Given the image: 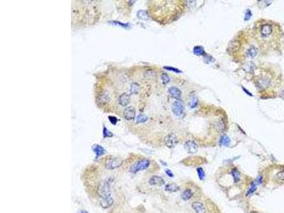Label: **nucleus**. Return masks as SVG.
<instances>
[{"label": "nucleus", "mask_w": 284, "mask_h": 213, "mask_svg": "<svg viewBox=\"0 0 284 213\" xmlns=\"http://www.w3.org/2000/svg\"><path fill=\"white\" fill-rule=\"evenodd\" d=\"M110 24H113V25L115 26H121L123 28H129V24H123V23L119 22V21H110Z\"/></svg>", "instance_id": "cd10ccee"}, {"label": "nucleus", "mask_w": 284, "mask_h": 213, "mask_svg": "<svg viewBox=\"0 0 284 213\" xmlns=\"http://www.w3.org/2000/svg\"><path fill=\"white\" fill-rule=\"evenodd\" d=\"M137 16L141 19H144V20H148V15L146 13V11L140 10L138 12Z\"/></svg>", "instance_id": "b1692460"}, {"label": "nucleus", "mask_w": 284, "mask_h": 213, "mask_svg": "<svg viewBox=\"0 0 284 213\" xmlns=\"http://www.w3.org/2000/svg\"><path fill=\"white\" fill-rule=\"evenodd\" d=\"M191 205L195 213H207V208L205 205L200 200H193Z\"/></svg>", "instance_id": "423d86ee"}, {"label": "nucleus", "mask_w": 284, "mask_h": 213, "mask_svg": "<svg viewBox=\"0 0 284 213\" xmlns=\"http://www.w3.org/2000/svg\"><path fill=\"white\" fill-rule=\"evenodd\" d=\"M123 115L125 119L131 121V120L134 119L136 117V110L133 106H128L124 110Z\"/></svg>", "instance_id": "0eeeda50"}, {"label": "nucleus", "mask_w": 284, "mask_h": 213, "mask_svg": "<svg viewBox=\"0 0 284 213\" xmlns=\"http://www.w3.org/2000/svg\"><path fill=\"white\" fill-rule=\"evenodd\" d=\"M164 68L166 70H168V71H173L176 73H181V71H179V70L176 69V68H171V67H164Z\"/></svg>", "instance_id": "c9c22d12"}, {"label": "nucleus", "mask_w": 284, "mask_h": 213, "mask_svg": "<svg viewBox=\"0 0 284 213\" xmlns=\"http://www.w3.org/2000/svg\"><path fill=\"white\" fill-rule=\"evenodd\" d=\"M256 55H257V50H256V47H254L253 45L250 46L246 52V56L249 58H253Z\"/></svg>", "instance_id": "2eb2a0df"}, {"label": "nucleus", "mask_w": 284, "mask_h": 213, "mask_svg": "<svg viewBox=\"0 0 284 213\" xmlns=\"http://www.w3.org/2000/svg\"><path fill=\"white\" fill-rule=\"evenodd\" d=\"M108 118H109V121H110V122L112 123V124H116L117 122V121H118V119H117V117H115L109 116Z\"/></svg>", "instance_id": "72a5a7b5"}, {"label": "nucleus", "mask_w": 284, "mask_h": 213, "mask_svg": "<svg viewBox=\"0 0 284 213\" xmlns=\"http://www.w3.org/2000/svg\"><path fill=\"white\" fill-rule=\"evenodd\" d=\"M197 102H198V100H197V98H195V97H194V98H192V101H191V103H190L191 107L193 108V107H195V106H196L197 104Z\"/></svg>", "instance_id": "f704fd0d"}, {"label": "nucleus", "mask_w": 284, "mask_h": 213, "mask_svg": "<svg viewBox=\"0 0 284 213\" xmlns=\"http://www.w3.org/2000/svg\"><path fill=\"white\" fill-rule=\"evenodd\" d=\"M193 53L194 54L196 55V56H205L206 54L205 53L204 48L201 46H195L193 49Z\"/></svg>", "instance_id": "4be33fe9"}, {"label": "nucleus", "mask_w": 284, "mask_h": 213, "mask_svg": "<svg viewBox=\"0 0 284 213\" xmlns=\"http://www.w3.org/2000/svg\"><path fill=\"white\" fill-rule=\"evenodd\" d=\"M168 93L170 94L171 97L177 99V100H179L180 97H181V91L176 87H171L168 89Z\"/></svg>", "instance_id": "ddd939ff"}, {"label": "nucleus", "mask_w": 284, "mask_h": 213, "mask_svg": "<svg viewBox=\"0 0 284 213\" xmlns=\"http://www.w3.org/2000/svg\"><path fill=\"white\" fill-rule=\"evenodd\" d=\"M109 100H110V98H109V93L107 92H103L102 93L100 94L98 97V102L100 103H101V104H105V103H107L109 101Z\"/></svg>", "instance_id": "4468645a"}, {"label": "nucleus", "mask_w": 284, "mask_h": 213, "mask_svg": "<svg viewBox=\"0 0 284 213\" xmlns=\"http://www.w3.org/2000/svg\"><path fill=\"white\" fill-rule=\"evenodd\" d=\"M92 149H93L94 152H95L97 157H100V156L104 155V153H105V150H104V148L102 147L101 146L98 145V144L94 146V147H92Z\"/></svg>", "instance_id": "dca6fc26"}, {"label": "nucleus", "mask_w": 284, "mask_h": 213, "mask_svg": "<svg viewBox=\"0 0 284 213\" xmlns=\"http://www.w3.org/2000/svg\"><path fill=\"white\" fill-rule=\"evenodd\" d=\"M179 190H180L179 186L175 183H168L167 185H165V191L167 192L175 193V192H177Z\"/></svg>", "instance_id": "f3484780"}, {"label": "nucleus", "mask_w": 284, "mask_h": 213, "mask_svg": "<svg viewBox=\"0 0 284 213\" xmlns=\"http://www.w3.org/2000/svg\"><path fill=\"white\" fill-rule=\"evenodd\" d=\"M148 183L150 185H153V186H161L165 184V180L161 176H153L150 178Z\"/></svg>", "instance_id": "1a4fd4ad"}, {"label": "nucleus", "mask_w": 284, "mask_h": 213, "mask_svg": "<svg viewBox=\"0 0 284 213\" xmlns=\"http://www.w3.org/2000/svg\"><path fill=\"white\" fill-rule=\"evenodd\" d=\"M269 84H270L269 80L266 78H262L261 79V80H259V82H258V85H259V88H262V89L268 87L269 86Z\"/></svg>", "instance_id": "412c9836"}, {"label": "nucleus", "mask_w": 284, "mask_h": 213, "mask_svg": "<svg viewBox=\"0 0 284 213\" xmlns=\"http://www.w3.org/2000/svg\"><path fill=\"white\" fill-rule=\"evenodd\" d=\"M276 178L278 181L284 183V170H281L278 172L276 175Z\"/></svg>", "instance_id": "393cba45"}, {"label": "nucleus", "mask_w": 284, "mask_h": 213, "mask_svg": "<svg viewBox=\"0 0 284 213\" xmlns=\"http://www.w3.org/2000/svg\"><path fill=\"white\" fill-rule=\"evenodd\" d=\"M204 60H205V62L206 63H212V58L210 56H208V55L205 54V56H204Z\"/></svg>", "instance_id": "473e14b6"}, {"label": "nucleus", "mask_w": 284, "mask_h": 213, "mask_svg": "<svg viewBox=\"0 0 284 213\" xmlns=\"http://www.w3.org/2000/svg\"><path fill=\"white\" fill-rule=\"evenodd\" d=\"M123 164V160L119 157H109L104 161V167L108 170L119 168Z\"/></svg>", "instance_id": "20e7f679"}, {"label": "nucleus", "mask_w": 284, "mask_h": 213, "mask_svg": "<svg viewBox=\"0 0 284 213\" xmlns=\"http://www.w3.org/2000/svg\"><path fill=\"white\" fill-rule=\"evenodd\" d=\"M145 76L146 78L152 79L156 77V73L153 71H147L145 73Z\"/></svg>", "instance_id": "c85d7f7f"}, {"label": "nucleus", "mask_w": 284, "mask_h": 213, "mask_svg": "<svg viewBox=\"0 0 284 213\" xmlns=\"http://www.w3.org/2000/svg\"><path fill=\"white\" fill-rule=\"evenodd\" d=\"M230 143V138L226 135H223L220 139V144L222 146H228Z\"/></svg>", "instance_id": "a878e982"}, {"label": "nucleus", "mask_w": 284, "mask_h": 213, "mask_svg": "<svg viewBox=\"0 0 284 213\" xmlns=\"http://www.w3.org/2000/svg\"><path fill=\"white\" fill-rule=\"evenodd\" d=\"M80 213H88V212H86V211H85V210H83V211H81V212H80Z\"/></svg>", "instance_id": "4c0bfd02"}, {"label": "nucleus", "mask_w": 284, "mask_h": 213, "mask_svg": "<svg viewBox=\"0 0 284 213\" xmlns=\"http://www.w3.org/2000/svg\"><path fill=\"white\" fill-rule=\"evenodd\" d=\"M197 173H198V176H199V178H200L201 180H203L204 179V178H205V172H204V170H203V169L202 168H197Z\"/></svg>", "instance_id": "7c9ffc66"}, {"label": "nucleus", "mask_w": 284, "mask_h": 213, "mask_svg": "<svg viewBox=\"0 0 284 213\" xmlns=\"http://www.w3.org/2000/svg\"><path fill=\"white\" fill-rule=\"evenodd\" d=\"M102 134H103V137L104 138H109L113 136V134H112L111 132H109L108 129L104 127V129H103Z\"/></svg>", "instance_id": "bb28decb"}, {"label": "nucleus", "mask_w": 284, "mask_h": 213, "mask_svg": "<svg viewBox=\"0 0 284 213\" xmlns=\"http://www.w3.org/2000/svg\"><path fill=\"white\" fill-rule=\"evenodd\" d=\"M139 90H140V86H139V85L138 84V83H131L129 87V92H131V94H134V95L138 94L139 93Z\"/></svg>", "instance_id": "a211bd4d"}, {"label": "nucleus", "mask_w": 284, "mask_h": 213, "mask_svg": "<svg viewBox=\"0 0 284 213\" xmlns=\"http://www.w3.org/2000/svg\"><path fill=\"white\" fill-rule=\"evenodd\" d=\"M161 80L164 84H168L170 82V77L166 73H163L161 75Z\"/></svg>", "instance_id": "c756f323"}, {"label": "nucleus", "mask_w": 284, "mask_h": 213, "mask_svg": "<svg viewBox=\"0 0 284 213\" xmlns=\"http://www.w3.org/2000/svg\"><path fill=\"white\" fill-rule=\"evenodd\" d=\"M198 192L199 191H197L195 185H189V186L187 187L182 191L181 194H180V197H181L182 200H184V201H188V200H190L192 199H195L194 200H197L198 198L195 196L197 195Z\"/></svg>", "instance_id": "7ed1b4c3"}, {"label": "nucleus", "mask_w": 284, "mask_h": 213, "mask_svg": "<svg viewBox=\"0 0 284 213\" xmlns=\"http://www.w3.org/2000/svg\"><path fill=\"white\" fill-rule=\"evenodd\" d=\"M273 31L272 26L270 24H264L260 28V33L262 37H268Z\"/></svg>", "instance_id": "9b49d317"}, {"label": "nucleus", "mask_w": 284, "mask_h": 213, "mask_svg": "<svg viewBox=\"0 0 284 213\" xmlns=\"http://www.w3.org/2000/svg\"><path fill=\"white\" fill-rule=\"evenodd\" d=\"M98 193L100 197V205L103 208H107L114 203V199L111 193V187L108 181H103L99 185Z\"/></svg>", "instance_id": "f257e3e1"}, {"label": "nucleus", "mask_w": 284, "mask_h": 213, "mask_svg": "<svg viewBox=\"0 0 284 213\" xmlns=\"http://www.w3.org/2000/svg\"><path fill=\"white\" fill-rule=\"evenodd\" d=\"M243 68L246 72L251 73L253 72V70H254V65L251 62H248V63L244 64Z\"/></svg>", "instance_id": "aec40b11"}, {"label": "nucleus", "mask_w": 284, "mask_h": 213, "mask_svg": "<svg viewBox=\"0 0 284 213\" xmlns=\"http://www.w3.org/2000/svg\"><path fill=\"white\" fill-rule=\"evenodd\" d=\"M115 213H125V212H115Z\"/></svg>", "instance_id": "58836bf2"}, {"label": "nucleus", "mask_w": 284, "mask_h": 213, "mask_svg": "<svg viewBox=\"0 0 284 213\" xmlns=\"http://www.w3.org/2000/svg\"><path fill=\"white\" fill-rule=\"evenodd\" d=\"M251 16H252V13H251V10L249 9H248L246 11L245 17H244V20H245V21L249 20L250 18L251 17Z\"/></svg>", "instance_id": "2f4dec72"}, {"label": "nucleus", "mask_w": 284, "mask_h": 213, "mask_svg": "<svg viewBox=\"0 0 284 213\" xmlns=\"http://www.w3.org/2000/svg\"><path fill=\"white\" fill-rule=\"evenodd\" d=\"M130 102V97L127 93H123L119 97V104L122 106H126Z\"/></svg>", "instance_id": "f8f14e48"}, {"label": "nucleus", "mask_w": 284, "mask_h": 213, "mask_svg": "<svg viewBox=\"0 0 284 213\" xmlns=\"http://www.w3.org/2000/svg\"><path fill=\"white\" fill-rule=\"evenodd\" d=\"M150 164H151V161L148 159H142L138 161L137 162L134 163H133L131 166L129 167V171L130 173H134V174H136L138 172L141 171V170H144L148 169V167L150 166Z\"/></svg>", "instance_id": "f03ea898"}, {"label": "nucleus", "mask_w": 284, "mask_h": 213, "mask_svg": "<svg viewBox=\"0 0 284 213\" xmlns=\"http://www.w3.org/2000/svg\"><path fill=\"white\" fill-rule=\"evenodd\" d=\"M239 48V43L237 41L231 42L228 46V49L230 52H235Z\"/></svg>", "instance_id": "6ab92c4d"}, {"label": "nucleus", "mask_w": 284, "mask_h": 213, "mask_svg": "<svg viewBox=\"0 0 284 213\" xmlns=\"http://www.w3.org/2000/svg\"><path fill=\"white\" fill-rule=\"evenodd\" d=\"M165 172H166V173L170 176V177H173V176H174V175H173V173L170 170H165Z\"/></svg>", "instance_id": "e433bc0d"}, {"label": "nucleus", "mask_w": 284, "mask_h": 213, "mask_svg": "<svg viewBox=\"0 0 284 213\" xmlns=\"http://www.w3.org/2000/svg\"><path fill=\"white\" fill-rule=\"evenodd\" d=\"M148 120V117L144 114H140L136 117V123L139 124V123H144Z\"/></svg>", "instance_id": "5701e85b"}, {"label": "nucleus", "mask_w": 284, "mask_h": 213, "mask_svg": "<svg viewBox=\"0 0 284 213\" xmlns=\"http://www.w3.org/2000/svg\"><path fill=\"white\" fill-rule=\"evenodd\" d=\"M172 111L176 116H182L184 112V106H183V102L180 100H176L172 104Z\"/></svg>", "instance_id": "39448f33"}, {"label": "nucleus", "mask_w": 284, "mask_h": 213, "mask_svg": "<svg viewBox=\"0 0 284 213\" xmlns=\"http://www.w3.org/2000/svg\"><path fill=\"white\" fill-rule=\"evenodd\" d=\"M165 144L168 148H173L178 144V138L175 134L168 135L165 138Z\"/></svg>", "instance_id": "9d476101"}, {"label": "nucleus", "mask_w": 284, "mask_h": 213, "mask_svg": "<svg viewBox=\"0 0 284 213\" xmlns=\"http://www.w3.org/2000/svg\"><path fill=\"white\" fill-rule=\"evenodd\" d=\"M184 147L189 153H195L198 150V147H197L196 143L193 141H191V140L186 141Z\"/></svg>", "instance_id": "6e6552de"}]
</instances>
